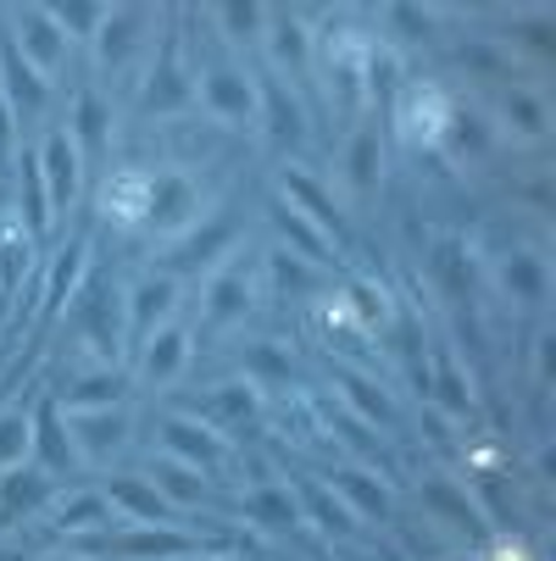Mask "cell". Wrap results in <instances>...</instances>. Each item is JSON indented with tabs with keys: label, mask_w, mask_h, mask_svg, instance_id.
<instances>
[{
	"label": "cell",
	"mask_w": 556,
	"mask_h": 561,
	"mask_svg": "<svg viewBox=\"0 0 556 561\" xmlns=\"http://www.w3.org/2000/svg\"><path fill=\"white\" fill-rule=\"evenodd\" d=\"M240 90H246V84H240L234 72H217L212 90H206V101H212V106H228V117H240V112H251V101H240ZM246 95H251V90H246Z\"/></svg>",
	"instance_id": "5"
},
{
	"label": "cell",
	"mask_w": 556,
	"mask_h": 561,
	"mask_svg": "<svg viewBox=\"0 0 556 561\" xmlns=\"http://www.w3.org/2000/svg\"><path fill=\"white\" fill-rule=\"evenodd\" d=\"M168 434L179 439V456H190V461H212V456H217V439H212V434H195V428H184V423H173Z\"/></svg>",
	"instance_id": "6"
},
{
	"label": "cell",
	"mask_w": 556,
	"mask_h": 561,
	"mask_svg": "<svg viewBox=\"0 0 556 561\" xmlns=\"http://www.w3.org/2000/svg\"><path fill=\"white\" fill-rule=\"evenodd\" d=\"M173 295H179V289H173V278H162V284H145V289L134 295V323H139V329H150V317L162 323V311L173 306Z\"/></svg>",
	"instance_id": "3"
},
{
	"label": "cell",
	"mask_w": 556,
	"mask_h": 561,
	"mask_svg": "<svg viewBox=\"0 0 556 561\" xmlns=\"http://www.w3.org/2000/svg\"><path fill=\"white\" fill-rule=\"evenodd\" d=\"M184 329H162V334H156L150 345H145V373L150 378H168V373H179L184 367Z\"/></svg>",
	"instance_id": "2"
},
{
	"label": "cell",
	"mask_w": 556,
	"mask_h": 561,
	"mask_svg": "<svg viewBox=\"0 0 556 561\" xmlns=\"http://www.w3.org/2000/svg\"><path fill=\"white\" fill-rule=\"evenodd\" d=\"M29 439H34V428H29V417H7L0 423V467H18L23 461V450H29Z\"/></svg>",
	"instance_id": "4"
},
{
	"label": "cell",
	"mask_w": 556,
	"mask_h": 561,
	"mask_svg": "<svg viewBox=\"0 0 556 561\" xmlns=\"http://www.w3.org/2000/svg\"><path fill=\"white\" fill-rule=\"evenodd\" d=\"M72 190H78L72 139H67V134H56V139H50V195H56V206H67V201H72Z\"/></svg>",
	"instance_id": "1"
}]
</instances>
